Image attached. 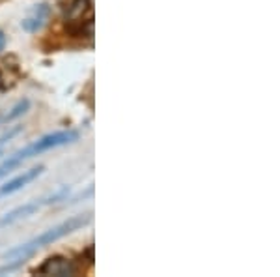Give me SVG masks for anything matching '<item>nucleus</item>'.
<instances>
[{
  "label": "nucleus",
  "mask_w": 280,
  "mask_h": 277,
  "mask_svg": "<svg viewBox=\"0 0 280 277\" xmlns=\"http://www.w3.org/2000/svg\"><path fill=\"white\" fill-rule=\"evenodd\" d=\"M90 221H92V213H78V215H73V217H70L68 221H62L60 225H56V227L42 232L40 236H36L34 240L22 243V245H19V247H14V249H10V251H6V253H4V258L30 256L36 249L45 247V245H50V243L58 242V240L64 238V236H68V234H71V232L78 230V228L90 225Z\"/></svg>",
  "instance_id": "f257e3e1"
},
{
  "label": "nucleus",
  "mask_w": 280,
  "mask_h": 277,
  "mask_svg": "<svg viewBox=\"0 0 280 277\" xmlns=\"http://www.w3.org/2000/svg\"><path fill=\"white\" fill-rule=\"evenodd\" d=\"M78 139V133L77 131H56V133H49V135L42 137V139H38L36 142L32 144H28L24 146L22 150L19 152H15L14 157L22 163V161H26L30 157L34 156H40L43 152H49V150H54V148H60V146H66V144H70V142H75Z\"/></svg>",
  "instance_id": "f03ea898"
},
{
  "label": "nucleus",
  "mask_w": 280,
  "mask_h": 277,
  "mask_svg": "<svg viewBox=\"0 0 280 277\" xmlns=\"http://www.w3.org/2000/svg\"><path fill=\"white\" fill-rule=\"evenodd\" d=\"M40 275H54V277H73L78 273V266L75 260L66 256H50L36 270Z\"/></svg>",
  "instance_id": "7ed1b4c3"
},
{
  "label": "nucleus",
  "mask_w": 280,
  "mask_h": 277,
  "mask_svg": "<svg viewBox=\"0 0 280 277\" xmlns=\"http://www.w3.org/2000/svg\"><path fill=\"white\" fill-rule=\"evenodd\" d=\"M47 204H49L47 199H40V200H30V202L22 204V206H17L15 210H12V212H8L6 215L0 217V228L8 227V225H14V223H17V221L21 219H26V217L34 215L38 210H42Z\"/></svg>",
  "instance_id": "20e7f679"
},
{
  "label": "nucleus",
  "mask_w": 280,
  "mask_h": 277,
  "mask_svg": "<svg viewBox=\"0 0 280 277\" xmlns=\"http://www.w3.org/2000/svg\"><path fill=\"white\" fill-rule=\"evenodd\" d=\"M43 171H45L43 165H38V167H32V169H28V171H22V174H19V176L14 178V180H10L8 184L0 185V197H6V195L17 193L19 189L26 187L28 184H32L34 180H38V178L42 176Z\"/></svg>",
  "instance_id": "39448f33"
},
{
  "label": "nucleus",
  "mask_w": 280,
  "mask_h": 277,
  "mask_svg": "<svg viewBox=\"0 0 280 277\" xmlns=\"http://www.w3.org/2000/svg\"><path fill=\"white\" fill-rule=\"evenodd\" d=\"M50 17V6L49 4H36L34 10L26 15V19H22V29L26 32H38L45 27V23L49 21Z\"/></svg>",
  "instance_id": "423d86ee"
},
{
  "label": "nucleus",
  "mask_w": 280,
  "mask_h": 277,
  "mask_svg": "<svg viewBox=\"0 0 280 277\" xmlns=\"http://www.w3.org/2000/svg\"><path fill=\"white\" fill-rule=\"evenodd\" d=\"M92 0H73L68 10H66V19L71 23H77L82 19V15L86 10H90Z\"/></svg>",
  "instance_id": "0eeeda50"
},
{
  "label": "nucleus",
  "mask_w": 280,
  "mask_h": 277,
  "mask_svg": "<svg viewBox=\"0 0 280 277\" xmlns=\"http://www.w3.org/2000/svg\"><path fill=\"white\" fill-rule=\"evenodd\" d=\"M28 107H30V101L21 100L19 103H17V105L14 107V109H12V111H10V113L6 114V116H4V118H2V120L6 122V124H8V122H14L15 118H19V116H22V114L26 113Z\"/></svg>",
  "instance_id": "6e6552de"
},
{
  "label": "nucleus",
  "mask_w": 280,
  "mask_h": 277,
  "mask_svg": "<svg viewBox=\"0 0 280 277\" xmlns=\"http://www.w3.org/2000/svg\"><path fill=\"white\" fill-rule=\"evenodd\" d=\"M14 262L6 264V266H0V275L2 273H12V271L19 270L22 264H24V260H26V256H17V258H12Z\"/></svg>",
  "instance_id": "1a4fd4ad"
},
{
  "label": "nucleus",
  "mask_w": 280,
  "mask_h": 277,
  "mask_svg": "<svg viewBox=\"0 0 280 277\" xmlns=\"http://www.w3.org/2000/svg\"><path fill=\"white\" fill-rule=\"evenodd\" d=\"M21 131H22V126H14V128H12V129H8L6 133H4V135L0 137V148H2V146H4V144H6L8 141H12L14 137L19 135Z\"/></svg>",
  "instance_id": "9d476101"
},
{
  "label": "nucleus",
  "mask_w": 280,
  "mask_h": 277,
  "mask_svg": "<svg viewBox=\"0 0 280 277\" xmlns=\"http://www.w3.org/2000/svg\"><path fill=\"white\" fill-rule=\"evenodd\" d=\"M4 45H6V36H4V32H0V51L4 49Z\"/></svg>",
  "instance_id": "9b49d317"
},
{
  "label": "nucleus",
  "mask_w": 280,
  "mask_h": 277,
  "mask_svg": "<svg viewBox=\"0 0 280 277\" xmlns=\"http://www.w3.org/2000/svg\"><path fill=\"white\" fill-rule=\"evenodd\" d=\"M0 85H2V75H0Z\"/></svg>",
  "instance_id": "f8f14e48"
},
{
  "label": "nucleus",
  "mask_w": 280,
  "mask_h": 277,
  "mask_svg": "<svg viewBox=\"0 0 280 277\" xmlns=\"http://www.w3.org/2000/svg\"><path fill=\"white\" fill-rule=\"evenodd\" d=\"M0 156H2V148H0Z\"/></svg>",
  "instance_id": "ddd939ff"
},
{
  "label": "nucleus",
  "mask_w": 280,
  "mask_h": 277,
  "mask_svg": "<svg viewBox=\"0 0 280 277\" xmlns=\"http://www.w3.org/2000/svg\"><path fill=\"white\" fill-rule=\"evenodd\" d=\"M0 122H2V116H0Z\"/></svg>",
  "instance_id": "4468645a"
},
{
  "label": "nucleus",
  "mask_w": 280,
  "mask_h": 277,
  "mask_svg": "<svg viewBox=\"0 0 280 277\" xmlns=\"http://www.w3.org/2000/svg\"><path fill=\"white\" fill-rule=\"evenodd\" d=\"M0 2H2V0H0Z\"/></svg>",
  "instance_id": "2eb2a0df"
}]
</instances>
